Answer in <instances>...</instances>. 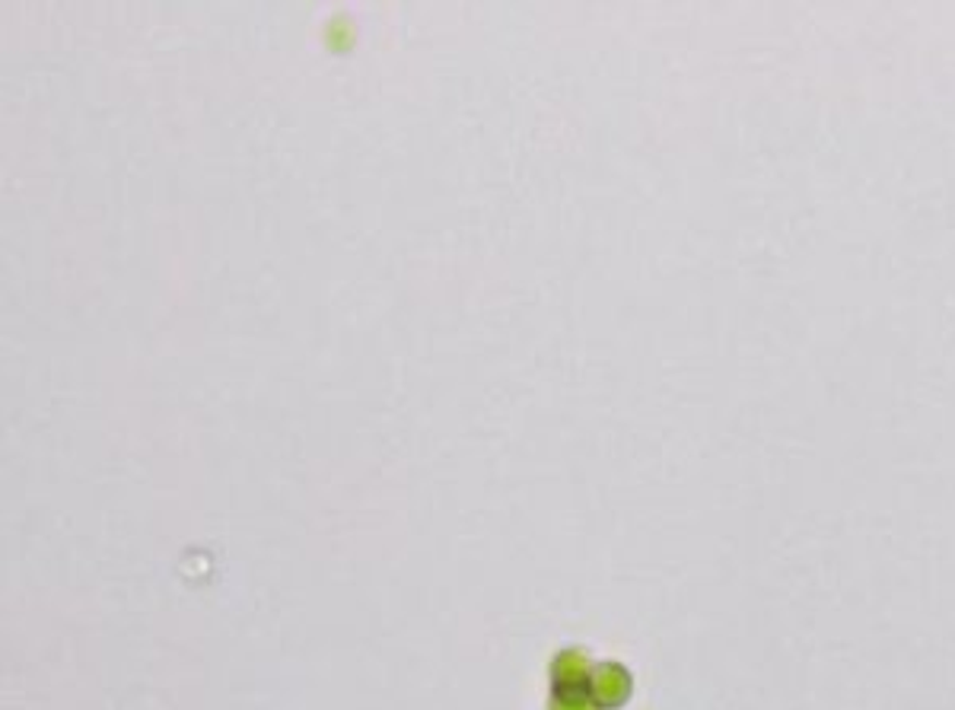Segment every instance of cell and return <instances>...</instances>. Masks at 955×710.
Wrapping results in <instances>:
<instances>
[{
    "label": "cell",
    "instance_id": "obj_3",
    "mask_svg": "<svg viewBox=\"0 0 955 710\" xmlns=\"http://www.w3.org/2000/svg\"><path fill=\"white\" fill-rule=\"evenodd\" d=\"M551 710H602L586 685H561L551 695Z\"/></svg>",
    "mask_w": 955,
    "mask_h": 710
},
{
    "label": "cell",
    "instance_id": "obj_2",
    "mask_svg": "<svg viewBox=\"0 0 955 710\" xmlns=\"http://www.w3.org/2000/svg\"><path fill=\"white\" fill-rule=\"evenodd\" d=\"M551 675H554V688H561V685H586L589 675H592V666H589L583 650H564V653H558Z\"/></svg>",
    "mask_w": 955,
    "mask_h": 710
},
{
    "label": "cell",
    "instance_id": "obj_1",
    "mask_svg": "<svg viewBox=\"0 0 955 710\" xmlns=\"http://www.w3.org/2000/svg\"><path fill=\"white\" fill-rule=\"evenodd\" d=\"M589 691L599 708H619L630 698V672L619 663H602L589 675Z\"/></svg>",
    "mask_w": 955,
    "mask_h": 710
}]
</instances>
